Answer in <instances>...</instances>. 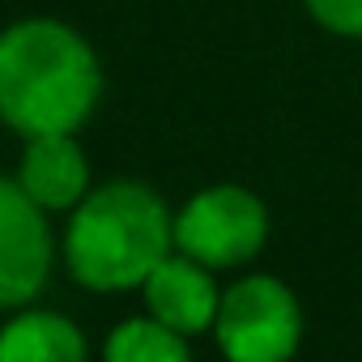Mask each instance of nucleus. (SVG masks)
Wrapping results in <instances>:
<instances>
[{
	"label": "nucleus",
	"mask_w": 362,
	"mask_h": 362,
	"mask_svg": "<svg viewBox=\"0 0 362 362\" xmlns=\"http://www.w3.org/2000/svg\"><path fill=\"white\" fill-rule=\"evenodd\" d=\"M103 94L94 47L56 18L0 30V119L22 136L77 132Z\"/></svg>",
	"instance_id": "obj_1"
},
{
	"label": "nucleus",
	"mask_w": 362,
	"mask_h": 362,
	"mask_svg": "<svg viewBox=\"0 0 362 362\" xmlns=\"http://www.w3.org/2000/svg\"><path fill=\"white\" fill-rule=\"evenodd\" d=\"M175 252V214L136 179H115L73 205L64 226L69 273L98 294L141 290V281Z\"/></svg>",
	"instance_id": "obj_2"
},
{
	"label": "nucleus",
	"mask_w": 362,
	"mask_h": 362,
	"mask_svg": "<svg viewBox=\"0 0 362 362\" xmlns=\"http://www.w3.org/2000/svg\"><path fill=\"white\" fill-rule=\"evenodd\" d=\"M214 337L235 362H286L303 345L298 294L281 277L252 273L222 294Z\"/></svg>",
	"instance_id": "obj_3"
},
{
	"label": "nucleus",
	"mask_w": 362,
	"mask_h": 362,
	"mask_svg": "<svg viewBox=\"0 0 362 362\" xmlns=\"http://www.w3.org/2000/svg\"><path fill=\"white\" fill-rule=\"evenodd\" d=\"M269 243V209L243 184H214L201 188L175 214V247L218 269H239L260 256Z\"/></svg>",
	"instance_id": "obj_4"
},
{
	"label": "nucleus",
	"mask_w": 362,
	"mask_h": 362,
	"mask_svg": "<svg viewBox=\"0 0 362 362\" xmlns=\"http://www.w3.org/2000/svg\"><path fill=\"white\" fill-rule=\"evenodd\" d=\"M47 209L18 179H0V311L26 307L52 273Z\"/></svg>",
	"instance_id": "obj_5"
},
{
	"label": "nucleus",
	"mask_w": 362,
	"mask_h": 362,
	"mask_svg": "<svg viewBox=\"0 0 362 362\" xmlns=\"http://www.w3.org/2000/svg\"><path fill=\"white\" fill-rule=\"evenodd\" d=\"M141 294H145V311L153 320H162L175 332H184L188 341L201 337V332H214L218 303H222L214 269L184 256L179 247L141 281Z\"/></svg>",
	"instance_id": "obj_6"
},
{
	"label": "nucleus",
	"mask_w": 362,
	"mask_h": 362,
	"mask_svg": "<svg viewBox=\"0 0 362 362\" xmlns=\"http://www.w3.org/2000/svg\"><path fill=\"white\" fill-rule=\"evenodd\" d=\"M18 184L43 209H73L90 192V162L77 145V132H39L26 136Z\"/></svg>",
	"instance_id": "obj_7"
},
{
	"label": "nucleus",
	"mask_w": 362,
	"mask_h": 362,
	"mask_svg": "<svg viewBox=\"0 0 362 362\" xmlns=\"http://www.w3.org/2000/svg\"><path fill=\"white\" fill-rule=\"evenodd\" d=\"M86 358L81 328L60 311H18L0 324V362H77Z\"/></svg>",
	"instance_id": "obj_8"
},
{
	"label": "nucleus",
	"mask_w": 362,
	"mask_h": 362,
	"mask_svg": "<svg viewBox=\"0 0 362 362\" xmlns=\"http://www.w3.org/2000/svg\"><path fill=\"white\" fill-rule=\"evenodd\" d=\"M103 354L111 362H184L192 354V345H188L184 332L166 328L162 320H153L145 311L136 320L115 324L111 337H107V345H103Z\"/></svg>",
	"instance_id": "obj_9"
},
{
	"label": "nucleus",
	"mask_w": 362,
	"mask_h": 362,
	"mask_svg": "<svg viewBox=\"0 0 362 362\" xmlns=\"http://www.w3.org/2000/svg\"><path fill=\"white\" fill-rule=\"evenodd\" d=\"M311 22L341 39H362V0H303Z\"/></svg>",
	"instance_id": "obj_10"
}]
</instances>
